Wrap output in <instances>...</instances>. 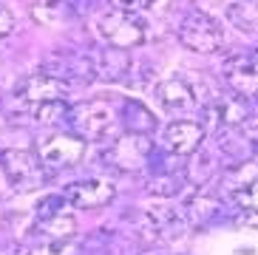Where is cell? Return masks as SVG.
I'll return each mask as SVG.
<instances>
[{"label": "cell", "mask_w": 258, "mask_h": 255, "mask_svg": "<svg viewBox=\"0 0 258 255\" xmlns=\"http://www.w3.org/2000/svg\"><path fill=\"white\" fill-rule=\"evenodd\" d=\"M71 134L83 142H114L119 136V111L111 99H85L69 111Z\"/></svg>", "instance_id": "1"}, {"label": "cell", "mask_w": 258, "mask_h": 255, "mask_svg": "<svg viewBox=\"0 0 258 255\" xmlns=\"http://www.w3.org/2000/svg\"><path fill=\"white\" fill-rule=\"evenodd\" d=\"M131 227H134V233L142 241L153 244V241H165V238H179L190 224L182 210L167 207V204H153V207H145V210L134 213L131 216Z\"/></svg>", "instance_id": "2"}, {"label": "cell", "mask_w": 258, "mask_h": 255, "mask_svg": "<svg viewBox=\"0 0 258 255\" xmlns=\"http://www.w3.org/2000/svg\"><path fill=\"white\" fill-rule=\"evenodd\" d=\"M97 34L99 40L111 48H137L145 43L148 37V29H145V20L139 15H131V12H116V9H108L97 17Z\"/></svg>", "instance_id": "3"}, {"label": "cell", "mask_w": 258, "mask_h": 255, "mask_svg": "<svg viewBox=\"0 0 258 255\" xmlns=\"http://www.w3.org/2000/svg\"><path fill=\"white\" fill-rule=\"evenodd\" d=\"M176 31H179V43L187 51H196V54H213L224 45V29H221V23L213 15L202 12V9L187 12Z\"/></svg>", "instance_id": "4"}, {"label": "cell", "mask_w": 258, "mask_h": 255, "mask_svg": "<svg viewBox=\"0 0 258 255\" xmlns=\"http://www.w3.org/2000/svg\"><path fill=\"white\" fill-rule=\"evenodd\" d=\"M69 83H62L57 77L48 74H31L23 83L17 85V91L9 97V108L15 113H31L43 102H54V99H66L69 97Z\"/></svg>", "instance_id": "5"}, {"label": "cell", "mask_w": 258, "mask_h": 255, "mask_svg": "<svg viewBox=\"0 0 258 255\" xmlns=\"http://www.w3.org/2000/svg\"><path fill=\"white\" fill-rule=\"evenodd\" d=\"M153 148L151 136H137V134H119L114 142H108V148L102 150V159L114 170L122 173H139L148 170V159H151Z\"/></svg>", "instance_id": "6"}, {"label": "cell", "mask_w": 258, "mask_h": 255, "mask_svg": "<svg viewBox=\"0 0 258 255\" xmlns=\"http://www.w3.org/2000/svg\"><path fill=\"white\" fill-rule=\"evenodd\" d=\"M0 167L6 173V181L17 193H29V190H37L43 181H46V167L40 165L37 153L31 150H3L0 153Z\"/></svg>", "instance_id": "7"}, {"label": "cell", "mask_w": 258, "mask_h": 255, "mask_svg": "<svg viewBox=\"0 0 258 255\" xmlns=\"http://www.w3.org/2000/svg\"><path fill=\"white\" fill-rule=\"evenodd\" d=\"M85 153V142L74 134H51L46 139H40L37 145V159L46 167V173L54 170H69L74 167Z\"/></svg>", "instance_id": "8"}, {"label": "cell", "mask_w": 258, "mask_h": 255, "mask_svg": "<svg viewBox=\"0 0 258 255\" xmlns=\"http://www.w3.org/2000/svg\"><path fill=\"white\" fill-rule=\"evenodd\" d=\"M85 66H88V80L99 83H119L131 74V54L125 48H97V51L85 54Z\"/></svg>", "instance_id": "9"}, {"label": "cell", "mask_w": 258, "mask_h": 255, "mask_svg": "<svg viewBox=\"0 0 258 255\" xmlns=\"http://www.w3.org/2000/svg\"><path fill=\"white\" fill-rule=\"evenodd\" d=\"M224 83L238 97H255L258 94V48L235 54L224 62Z\"/></svg>", "instance_id": "10"}, {"label": "cell", "mask_w": 258, "mask_h": 255, "mask_svg": "<svg viewBox=\"0 0 258 255\" xmlns=\"http://www.w3.org/2000/svg\"><path fill=\"white\" fill-rule=\"evenodd\" d=\"M205 145V125L196 119H176L162 134V148L173 156H193Z\"/></svg>", "instance_id": "11"}, {"label": "cell", "mask_w": 258, "mask_h": 255, "mask_svg": "<svg viewBox=\"0 0 258 255\" xmlns=\"http://www.w3.org/2000/svg\"><path fill=\"white\" fill-rule=\"evenodd\" d=\"M156 99L159 105L170 113H190L202 105V97H199V88L184 77H167L156 85Z\"/></svg>", "instance_id": "12"}, {"label": "cell", "mask_w": 258, "mask_h": 255, "mask_svg": "<svg viewBox=\"0 0 258 255\" xmlns=\"http://www.w3.org/2000/svg\"><path fill=\"white\" fill-rule=\"evenodd\" d=\"M114 196H116L114 181L102 179V176H91V179L74 181L66 193V199L74 210H97V207H108L114 202Z\"/></svg>", "instance_id": "13"}, {"label": "cell", "mask_w": 258, "mask_h": 255, "mask_svg": "<svg viewBox=\"0 0 258 255\" xmlns=\"http://www.w3.org/2000/svg\"><path fill=\"white\" fill-rule=\"evenodd\" d=\"M205 113L219 125V131H221V128H241L244 122L252 116V108H250V102H247L244 97L227 91V94H216V97H210Z\"/></svg>", "instance_id": "14"}, {"label": "cell", "mask_w": 258, "mask_h": 255, "mask_svg": "<svg viewBox=\"0 0 258 255\" xmlns=\"http://www.w3.org/2000/svg\"><path fill=\"white\" fill-rule=\"evenodd\" d=\"M184 218H187V224L193 227H207V224H216L221 218L227 216V207L221 204V199H216L213 193H205V190H199L187 199L184 204Z\"/></svg>", "instance_id": "15"}, {"label": "cell", "mask_w": 258, "mask_h": 255, "mask_svg": "<svg viewBox=\"0 0 258 255\" xmlns=\"http://www.w3.org/2000/svg\"><path fill=\"white\" fill-rule=\"evenodd\" d=\"M119 128L125 131V134H137V136H151L156 128H159V122H156V116H153V111L148 105H145L142 99H122L119 105Z\"/></svg>", "instance_id": "16"}, {"label": "cell", "mask_w": 258, "mask_h": 255, "mask_svg": "<svg viewBox=\"0 0 258 255\" xmlns=\"http://www.w3.org/2000/svg\"><path fill=\"white\" fill-rule=\"evenodd\" d=\"M31 15H34L37 23H43V26H66L80 12H77L74 0H37L34 9H31Z\"/></svg>", "instance_id": "17"}, {"label": "cell", "mask_w": 258, "mask_h": 255, "mask_svg": "<svg viewBox=\"0 0 258 255\" xmlns=\"http://www.w3.org/2000/svg\"><path fill=\"white\" fill-rule=\"evenodd\" d=\"M255 179H258V159L235 162V165H230L227 173H224V190H227V193H235V190L252 184Z\"/></svg>", "instance_id": "18"}, {"label": "cell", "mask_w": 258, "mask_h": 255, "mask_svg": "<svg viewBox=\"0 0 258 255\" xmlns=\"http://www.w3.org/2000/svg\"><path fill=\"white\" fill-rule=\"evenodd\" d=\"M37 230L43 233V238H48V241H69L71 235H74V230H77V221H74V216H71V210H69V213H62V216H57V218L37 221Z\"/></svg>", "instance_id": "19"}, {"label": "cell", "mask_w": 258, "mask_h": 255, "mask_svg": "<svg viewBox=\"0 0 258 255\" xmlns=\"http://www.w3.org/2000/svg\"><path fill=\"white\" fill-rule=\"evenodd\" d=\"M69 111L71 105L66 99H54V102H43L31 111V116L40 122V125H69Z\"/></svg>", "instance_id": "20"}, {"label": "cell", "mask_w": 258, "mask_h": 255, "mask_svg": "<svg viewBox=\"0 0 258 255\" xmlns=\"http://www.w3.org/2000/svg\"><path fill=\"white\" fill-rule=\"evenodd\" d=\"M62 213H69V199L66 196H57V193L43 196L37 207H34V221H48V218H57Z\"/></svg>", "instance_id": "21"}, {"label": "cell", "mask_w": 258, "mask_h": 255, "mask_svg": "<svg viewBox=\"0 0 258 255\" xmlns=\"http://www.w3.org/2000/svg\"><path fill=\"white\" fill-rule=\"evenodd\" d=\"M230 202L238 207V213H258V179L247 187L230 193Z\"/></svg>", "instance_id": "22"}, {"label": "cell", "mask_w": 258, "mask_h": 255, "mask_svg": "<svg viewBox=\"0 0 258 255\" xmlns=\"http://www.w3.org/2000/svg\"><path fill=\"white\" fill-rule=\"evenodd\" d=\"M29 255H77V244L74 241H48L43 238L40 244L29 249Z\"/></svg>", "instance_id": "23"}, {"label": "cell", "mask_w": 258, "mask_h": 255, "mask_svg": "<svg viewBox=\"0 0 258 255\" xmlns=\"http://www.w3.org/2000/svg\"><path fill=\"white\" fill-rule=\"evenodd\" d=\"M108 3H111V9H116V12L139 15V12H145V9H151L156 0H108Z\"/></svg>", "instance_id": "24"}, {"label": "cell", "mask_w": 258, "mask_h": 255, "mask_svg": "<svg viewBox=\"0 0 258 255\" xmlns=\"http://www.w3.org/2000/svg\"><path fill=\"white\" fill-rule=\"evenodd\" d=\"M12 31H15V15H12V12L0 3V40L9 37Z\"/></svg>", "instance_id": "25"}, {"label": "cell", "mask_w": 258, "mask_h": 255, "mask_svg": "<svg viewBox=\"0 0 258 255\" xmlns=\"http://www.w3.org/2000/svg\"><path fill=\"white\" fill-rule=\"evenodd\" d=\"M102 0H74V6H77V12H91L94 6H99Z\"/></svg>", "instance_id": "26"}, {"label": "cell", "mask_w": 258, "mask_h": 255, "mask_svg": "<svg viewBox=\"0 0 258 255\" xmlns=\"http://www.w3.org/2000/svg\"><path fill=\"white\" fill-rule=\"evenodd\" d=\"M0 255H17V252H15V249H3V247H0Z\"/></svg>", "instance_id": "27"}, {"label": "cell", "mask_w": 258, "mask_h": 255, "mask_svg": "<svg viewBox=\"0 0 258 255\" xmlns=\"http://www.w3.org/2000/svg\"><path fill=\"white\" fill-rule=\"evenodd\" d=\"M255 102H258V94H255Z\"/></svg>", "instance_id": "28"}]
</instances>
